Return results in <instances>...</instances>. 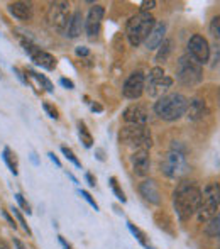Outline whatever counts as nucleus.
I'll use <instances>...</instances> for the list:
<instances>
[{"label":"nucleus","mask_w":220,"mask_h":249,"mask_svg":"<svg viewBox=\"0 0 220 249\" xmlns=\"http://www.w3.org/2000/svg\"><path fill=\"white\" fill-rule=\"evenodd\" d=\"M202 202V190L195 181H181L173 192V207L178 219L186 222L193 215H197Z\"/></svg>","instance_id":"f257e3e1"},{"label":"nucleus","mask_w":220,"mask_h":249,"mask_svg":"<svg viewBox=\"0 0 220 249\" xmlns=\"http://www.w3.org/2000/svg\"><path fill=\"white\" fill-rule=\"evenodd\" d=\"M188 99L181 93H165L154 104V114L163 121H178L186 114Z\"/></svg>","instance_id":"f03ea898"},{"label":"nucleus","mask_w":220,"mask_h":249,"mask_svg":"<svg viewBox=\"0 0 220 249\" xmlns=\"http://www.w3.org/2000/svg\"><path fill=\"white\" fill-rule=\"evenodd\" d=\"M154 24H156L154 16L149 12H139L135 16H132L127 20V26H125V36H127L131 46L137 48L141 44H144L146 37L149 36Z\"/></svg>","instance_id":"7ed1b4c3"},{"label":"nucleus","mask_w":220,"mask_h":249,"mask_svg":"<svg viewBox=\"0 0 220 249\" xmlns=\"http://www.w3.org/2000/svg\"><path fill=\"white\" fill-rule=\"evenodd\" d=\"M159 170H161L163 175H166L168 178H173V180L183 178L190 171V164H188L186 156H185V151L178 148L168 151L159 161Z\"/></svg>","instance_id":"20e7f679"},{"label":"nucleus","mask_w":220,"mask_h":249,"mask_svg":"<svg viewBox=\"0 0 220 249\" xmlns=\"http://www.w3.org/2000/svg\"><path fill=\"white\" fill-rule=\"evenodd\" d=\"M118 139L124 146L132 148L135 151L146 149L149 151L152 146V136L151 131L148 129V125H131L127 124L118 134Z\"/></svg>","instance_id":"39448f33"},{"label":"nucleus","mask_w":220,"mask_h":249,"mask_svg":"<svg viewBox=\"0 0 220 249\" xmlns=\"http://www.w3.org/2000/svg\"><path fill=\"white\" fill-rule=\"evenodd\" d=\"M220 209V183L210 181L202 192V202L198 207L197 217L200 222H208Z\"/></svg>","instance_id":"423d86ee"},{"label":"nucleus","mask_w":220,"mask_h":249,"mask_svg":"<svg viewBox=\"0 0 220 249\" xmlns=\"http://www.w3.org/2000/svg\"><path fill=\"white\" fill-rule=\"evenodd\" d=\"M176 78L181 85L195 87L203 80V68L200 63H197L190 54H183L178 59L176 65Z\"/></svg>","instance_id":"0eeeda50"},{"label":"nucleus","mask_w":220,"mask_h":249,"mask_svg":"<svg viewBox=\"0 0 220 249\" xmlns=\"http://www.w3.org/2000/svg\"><path fill=\"white\" fill-rule=\"evenodd\" d=\"M173 85V78L169 75H166L165 70L154 66V68L149 71V75L146 76V87L144 90L148 92L149 97H163L168 89H171Z\"/></svg>","instance_id":"6e6552de"},{"label":"nucleus","mask_w":220,"mask_h":249,"mask_svg":"<svg viewBox=\"0 0 220 249\" xmlns=\"http://www.w3.org/2000/svg\"><path fill=\"white\" fill-rule=\"evenodd\" d=\"M71 19V12H69V3L68 2H53L48 9V20H50L51 27L56 29L58 33H66V27Z\"/></svg>","instance_id":"1a4fd4ad"},{"label":"nucleus","mask_w":220,"mask_h":249,"mask_svg":"<svg viewBox=\"0 0 220 249\" xmlns=\"http://www.w3.org/2000/svg\"><path fill=\"white\" fill-rule=\"evenodd\" d=\"M188 54L197 63H200L202 66L207 65L208 59H210V44L203 36L193 34L188 41Z\"/></svg>","instance_id":"9d476101"},{"label":"nucleus","mask_w":220,"mask_h":249,"mask_svg":"<svg viewBox=\"0 0 220 249\" xmlns=\"http://www.w3.org/2000/svg\"><path fill=\"white\" fill-rule=\"evenodd\" d=\"M22 46H24V51L31 56V59L34 61V65L41 66V68L48 70V71H53L56 68V58L51 56L50 53L43 51L41 48H37L36 44L29 43V41H22Z\"/></svg>","instance_id":"9b49d317"},{"label":"nucleus","mask_w":220,"mask_h":249,"mask_svg":"<svg viewBox=\"0 0 220 249\" xmlns=\"http://www.w3.org/2000/svg\"><path fill=\"white\" fill-rule=\"evenodd\" d=\"M146 87V76L142 71H134L131 73L127 80L124 83V89H122V95L129 100H135L144 93Z\"/></svg>","instance_id":"f8f14e48"},{"label":"nucleus","mask_w":220,"mask_h":249,"mask_svg":"<svg viewBox=\"0 0 220 249\" xmlns=\"http://www.w3.org/2000/svg\"><path fill=\"white\" fill-rule=\"evenodd\" d=\"M103 16H105V9L103 5H93L90 9L88 16H86V20H85V31H86V36L88 37H97L102 29V20H103Z\"/></svg>","instance_id":"ddd939ff"},{"label":"nucleus","mask_w":220,"mask_h":249,"mask_svg":"<svg viewBox=\"0 0 220 249\" xmlns=\"http://www.w3.org/2000/svg\"><path fill=\"white\" fill-rule=\"evenodd\" d=\"M122 117L131 125H146L148 124V108L142 104H132L125 108Z\"/></svg>","instance_id":"4468645a"},{"label":"nucleus","mask_w":220,"mask_h":249,"mask_svg":"<svg viewBox=\"0 0 220 249\" xmlns=\"http://www.w3.org/2000/svg\"><path fill=\"white\" fill-rule=\"evenodd\" d=\"M132 163V171L137 177H148L149 170H151V158H149V151L139 149L134 151V154L131 156Z\"/></svg>","instance_id":"2eb2a0df"},{"label":"nucleus","mask_w":220,"mask_h":249,"mask_svg":"<svg viewBox=\"0 0 220 249\" xmlns=\"http://www.w3.org/2000/svg\"><path fill=\"white\" fill-rule=\"evenodd\" d=\"M165 34H166V24L165 22H156L154 27L151 29V33H149V36L146 37V41H144L146 50H149V51L158 50V48L163 44V41L166 39Z\"/></svg>","instance_id":"dca6fc26"},{"label":"nucleus","mask_w":220,"mask_h":249,"mask_svg":"<svg viewBox=\"0 0 220 249\" xmlns=\"http://www.w3.org/2000/svg\"><path fill=\"white\" fill-rule=\"evenodd\" d=\"M139 192H141V195L144 197L146 202L152 203V205H159L161 203V194H159V188L154 180H144L139 185Z\"/></svg>","instance_id":"f3484780"},{"label":"nucleus","mask_w":220,"mask_h":249,"mask_svg":"<svg viewBox=\"0 0 220 249\" xmlns=\"http://www.w3.org/2000/svg\"><path fill=\"white\" fill-rule=\"evenodd\" d=\"M9 12L12 14L16 19L19 20H24V22H27V20L33 19V5L27 2H12L9 3Z\"/></svg>","instance_id":"a211bd4d"},{"label":"nucleus","mask_w":220,"mask_h":249,"mask_svg":"<svg viewBox=\"0 0 220 249\" xmlns=\"http://www.w3.org/2000/svg\"><path fill=\"white\" fill-rule=\"evenodd\" d=\"M83 27H85V20H83L82 12L76 10V12L71 14V19H69V22H68L65 36H68L69 39H75V37H78L80 34H82Z\"/></svg>","instance_id":"6ab92c4d"},{"label":"nucleus","mask_w":220,"mask_h":249,"mask_svg":"<svg viewBox=\"0 0 220 249\" xmlns=\"http://www.w3.org/2000/svg\"><path fill=\"white\" fill-rule=\"evenodd\" d=\"M208 114L207 104L200 99H193L191 102H188V108H186V117L190 121H198V119L205 117Z\"/></svg>","instance_id":"aec40b11"},{"label":"nucleus","mask_w":220,"mask_h":249,"mask_svg":"<svg viewBox=\"0 0 220 249\" xmlns=\"http://www.w3.org/2000/svg\"><path fill=\"white\" fill-rule=\"evenodd\" d=\"M205 234H207L208 237H219L220 239V212L215 213V215L207 222Z\"/></svg>","instance_id":"412c9836"},{"label":"nucleus","mask_w":220,"mask_h":249,"mask_svg":"<svg viewBox=\"0 0 220 249\" xmlns=\"http://www.w3.org/2000/svg\"><path fill=\"white\" fill-rule=\"evenodd\" d=\"M26 75H29V78H33V80H36L37 83L41 85V89H46L48 92H53L54 90V87H53V83L50 82V80L46 78L44 75H39V73H36V71H33V70H27L26 71Z\"/></svg>","instance_id":"4be33fe9"},{"label":"nucleus","mask_w":220,"mask_h":249,"mask_svg":"<svg viewBox=\"0 0 220 249\" xmlns=\"http://www.w3.org/2000/svg\"><path fill=\"white\" fill-rule=\"evenodd\" d=\"M3 161L7 163V166H9V170L14 173V177H16L17 173H19V163H17V158L16 154L12 153L9 148L3 149Z\"/></svg>","instance_id":"5701e85b"},{"label":"nucleus","mask_w":220,"mask_h":249,"mask_svg":"<svg viewBox=\"0 0 220 249\" xmlns=\"http://www.w3.org/2000/svg\"><path fill=\"white\" fill-rule=\"evenodd\" d=\"M158 50L159 51H158V54H156V61H158V63L166 61L168 56H169V53H171V50H173V41H171V39H165Z\"/></svg>","instance_id":"b1692460"},{"label":"nucleus","mask_w":220,"mask_h":249,"mask_svg":"<svg viewBox=\"0 0 220 249\" xmlns=\"http://www.w3.org/2000/svg\"><path fill=\"white\" fill-rule=\"evenodd\" d=\"M78 136H80V139H82V142H83L85 148H92L93 138H92V134H90V131L86 129V125L83 124V122H80L78 124Z\"/></svg>","instance_id":"393cba45"},{"label":"nucleus","mask_w":220,"mask_h":249,"mask_svg":"<svg viewBox=\"0 0 220 249\" xmlns=\"http://www.w3.org/2000/svg\"><path fill=\"white\" fill-rule=\"evenodd\" d=\"M127 227H129V231H131V232H132V236H134L135 239H137L139 243L142 244V246H144V248L148 246V236H146L144 231H141L137 226H134V224H132V222H127Z\"/></svg>","instance_id":"a878e982"},{"label":"nucleus","mask_w":220,"mask_h":249,"mask_svg":"<svg viewBox=\"0 0 220 249\" xmlns=\"http://www.w3.org/2000/svg\"><path fill=\"white\" fill-rule=\"evenodd\" d=\"M109 183H110V188H112V192H114L115 197L120 200L122 203L127 202V198H125V194H124V190L120 188V185H118L117 178H115V177H110V178H109Z\"/></svg>","instance_id":"bb28decb"},{"label":"nucleus","mask_w":220,"mask_h":249,"mask_svg":"<svg viewBox=\"0 0 220 249\" xmlns=\"http://www.w3.org/2000/svg\"><path fill=\"white\" fill-rule=\"evenodd\" d=\"M61 153L65 154V156H66V160H69V161H71V163L75 164L76 168H82V163H80V161H78V158L75 156V153H73V151L69 149V148H66V146H61Z\"/></svg>","instance_id":"cd10ccee"},{"label":"nucleus","mask_w":220,"mask_h":249,"mask_svg":"<svg viewBox=\"0 0 220 249\" xmlns=\"http://www.w3.org/2000/svg\"><path fill=\"white\" fill-rule=\"evenodd\" d=\"M210 33L215 39H220V16H215L210 22Z\"/></svg>","instance_id":"c85d7f7f"},{"label":"nucleus","mask_w":220,"mask_h":249,"mask_svg":"<svg viewBox=\"0 0 220 249\" xmlns=\"http://www.w3.org/2000/svg\"><path fill=\"white\" fill-rule=\"evenodd\" d=\"M12 212H14V215L17 217V220H19V224H20V226H22V229L26 231V232L29 234V236H33V231H31V227L26 224V219H24V215L19 212V209H16V207H14V209H12Z\"/></svg>","instance_id":"c756f323"},{"label":"nucleus","mask_w":220,"mask_h":249,"mask_svg":"<svg viewBox=\"0 0 220 249\" xmlns=\"http://www.w3.org/2000/svg\"><path fill=\"white\" fill-rule=\"evenodd\" d=\"M16 200H17V202H19L20 209H22L24 212L27 213V215H31V212H33V210H31V205H29V203H27V200L24 198L20 194H16Z\"/></svg>","instance_id":"7c9ffc66"},{"label":"nucleus","mask_w":220,"mask_h":249,"mask_svg":"<svg viewBox=\"0 0 220 249\" xmlns=\"http://www.w3.org/2000/svg\"><path fill=\"white\" fill-rule=\"evenodd\" d=\"M43 108H44V110H46V114L50 115L51 119H54V121L59 117V115H58V110H56V108H54L51 104H48V102H44V104H43Z\"/></svg>","instance_id":"2f4dec72"},{"label":"nucleus","mask_w":220,"mask_h":249,"mask_svg":"<svg viewBox=\"0 0 220 249\" xmlns=\"http://www.w3.org/2000/svg\"><path fill=\"white\" fill-rule=\"evenodd\" d=\"M80 194H82V197L85 198L86 202H88L90 205L93 207V209H95V210H99V203H97L95 200H93V197H92V195L88 194V192H86V190H80Z\"/></svg>","instance_id":"473e14b6"},{"label":"nucleus","mask_w":220,"mask_h":249,"mask_svg":"<svg viewBox=\"0 0 220 249\" xmlns=\"http://www.w3.org/2000/svg\"><path fill=\"white\" fill-rule=\"evenodd\" d=\"M154 7H156V0H144V2H141V12H149Z\"/></svg>","instance_id":"72a5a7b5"},{"label":"nucleus","mask_w":220,"mask_h":249,"mask_svg":"<svg viewBox=\"0 0 220 249\" xmlns=\"http://www.w3.org/2000/svg\"><path fill=\"white\" fill-rule=\"evenodd\" d=\"M59 83H61L63 87H66L68 90H73V89H75V83H73L71 80H68V78H61V80H59Z\"/></svg>","instance_id":"f704fd0d"},{"label":"nucleus","mask_w":220,"mask_h":249,"mask_svg":"<svg viewBox=\"0 0 220 249\" xmlns=\"http://www.w3.org/2000/svg\"><path fill=\"white\" fill-rule=\"evenodd\" d=\"M12 70H14V73H16V75H17V78H19L20 82H22V83H26V85H27V78H26V76H24V73L20 71L19 68H12Z\"/></svg>","instance_id":"c9c22d12"},{"label":"nucleus","mask_w":220,"mask_h":249,"mask_svg":"<svg viewBox=\"0 0 220 249\" xmlns=\"http://www.w3.org/2000/svg\"><path fill=\"white\" fill-rule=\"evenodd\" d=\"M76 54H78V56H86V54H88V48H85V46L76 48Z\"/></svg>","instance_id":"e433bc0d"},{"label":"nucleus","mask_w":220,"mask_h":249,"mask_svg":"<svg viewBox=\"0 0 220 249\" xmlns=\"http://www.w3.org/2000/svg\"><path fill=\"white\" fill-rule=\"evenodd\" d=\"M48 156H50V160L53 161V163L56 164V166H59V168H61V161L58 160V156H56L54 153H50V154H48Z\"/></svg>","instance_id":"4c0bfd02"},{"label":"nucleus","mask_w":220,"mask_h":249,"mask_svg":"<svg viewBox=\"0 0 220 249\" xmlns=\"http://www.w3.org/2000/svg\"><path fill=\"white\" fill-rule=\"evenodd\" d=\"M86 181H88L90 187H95V178H93L92 173H86Z\"/></svg>","instance_id":"58836bf2"},{"label":"nucleus","mask_w":220,"mask_h":249,"mask_svg":"<svg viewBox=\"0 0 220 249\" xmlns=\"http://www.w3.org/2000/svg\"><path fill=\"white\" fill-rule=\"evenodd\" d=\"M3 217H5V219L9 220V224H10V226H12L14 229H16V222H14V220H12V217L9 215V212H3Z\"/></svg>","instance_id":"ea45409f"},{"label":"nucleus","mask_w":220,"mask_h":249,"mask_svg":"<svg viewBox=\"0 0 220 249\" xmlns=\"http://www.w3.org/2000/svg\"><path fill=\"white\" fill-rule=\"evenodd\" d=\"M14 246H16V249H27L22 243H20L19 239H14Z\"/></svg>","instance_id":"a19ab883"},{"label":"nucleus","mask_w":220,"mask_h":249,"mask_svg":"<svg viewBox=\"0 0 220 249\" xmlns=\"http://www.w3.org/2000/svg\"><path fill=\"white\" fill-rule=\"evenodd\" d=\"M59 243H61V246H63V248H65V249H73L71 246H69V244H68V243H66V241H65V239H63V237H61V236H59Z\"/></svg>","instance_id":"79ce46f5"},{"label":"nucleus","mask_w":220,"mask_h":249,"mask_svg":"<svg viewBox=\"0 0 220 249\" xmlns=\"http://www.w3.org/2000/svg\"><path fill=\"white\" fill-rule=\"evenodd\" d=\"M92 110L93 112H102L103 108H102V105H99V104H92Z\"/></svg>","instance_id":"37998d69"},{"label":"nucleus","mask_w":220,"mask_h":249,"mask_svg":"<svg viewBox=\"0 0 220 249\" xmlns=\"http://www.w3.org/2000/svg\"><path fill=\"white\" fill-rule=\"evenodd\" d=\"M97 154H99L97 158H99L100 161H103V151H102V149H99V151H97Z\"/></svg>","instance_id":"c03bdc74"},{"label":"nucleus","mask_w":220,"mask_h":249,"mask_svg":"<svg viewBox=\"0 0 220 249\" xmlns=\"http://www.w3.org/2000/svg\"><path fill=\"white\" fill-rule=\"evenodd\" d=\"M0 249H10V248H9V244H7V243H3V241H0Z\"/></svg>","instance_id":"a18cd8bd"},{"label":"nucleus","mask_w":220,"mask_h":249,"mask_svg":"<svg viewBox=\"0 0 220 249\" xmlns=\"http://www.w3.org/2000/svg\"><path fill=\"white\" fill-rule=\"evenodd\" d=\"M146 249H154V248H152V246H149V244H148V246H146Z\"/></svg>","instance_id":"49530a36"},{"label":"nucleus","mask_w":220,"mask_h":249,"mask_svg":"<svg viewBox=\"0 0 220 249\" xmlns=\"http://www.w3.org/2000/svg\"><path fill=\"white\" fill-rule=\"evenodd\" d=\"M219 249H220V239H219Z\"/></svg>","instance_id":"de8ad7c7"}]
</instances>
